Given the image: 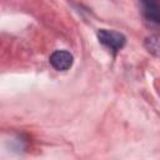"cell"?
Masks as SVG:
<instances>
[{
	"instance_id": "obj_2",
	"label": "cell",
	"mask_w": 160,
	"mask_h": 160,
	"mask_svg": "<svg viewBox=\"0 0 160 160\" xmlns=\"http://www.w3.org/2000/svg\"><path fill=\"white\" fill-rule=\"evenodd\" d=\"M144 19L154 26L160 28V1L146 0L140 2Z\"/></svg>"
},
{
	"instance_id": "obj_3",
	"label": "cell",
	"mask_w": 160,
	"mask_h": 160,
	"mask_svg": "<svg viewBox=\"0 0 160 160\" xmlns=\"http://www.w3.org/2000/svg\"><path fill=\"white\" fill-rule=\"evenodd\" d=\"M49 61H50V65L55 70H58V71H65V70H69L72 66L74 58L66 50H55L50 55Z\"/></svg>"
},
{
	"instance_id": "obj_1",
	"label": "cell",
	"mask_w": 160,
	"mask_h": 160,
	"mask_svg": "<svg viewBox=\"0 0 160 160\" xmlns=\"http://www.w3.org/2000/svg\"><path fill=\"white\" fill-rule=\"evenodd\" d=\"M98 40L100 44H102L105 48H108L114 55L120 51L125 44H126V38L119 31L115 30H108V29H99L96 32Z\"/></svg>"
}]
</instances>
